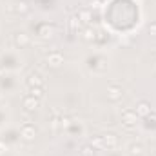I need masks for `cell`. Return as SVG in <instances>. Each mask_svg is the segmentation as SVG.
Listing matches in <instances>:
<instances>
[{"label":"cell","mask_w":156,"mask_h":156,"mask_svg":"<svg viewBox=\"0 0 156 156\" xmlns=\"http://www.w3.org/2000/svg\"><path fill=\"white\" fill-rule=\"evenodd\" d=\"M42 82H40V76H36V74H33V76L29 78V85H40Z\"/></svg>","instance_id":"obj_4"},{"label":"cell","mask_w":156,"mask_h":156,"mask_svg":"<svg viewBox=\"0 0 156 156\" xmlns=\"http://www.w3.org/2000/svg\"><path fill=\"white\" fill-rule=\"evenodd\" d=\"M40 93H42L40 89H31V96H40Z\"/></svg>","instance_id":"obj_7"},{"label":"cell","mask_w":156,"mask_h":156,"mask_svg":"<svg viewBox=\"0 0 156 156\" xmlns=\"http://www.w3.org/2000/svg\"><path fill=\"white\" fill-rule=\"evenodd\" d=\"M138 107H140V109H138V113H140V114H147V113H149V109H147L149 105L145 104V102H142V104H140Z\"/></svg>","instance_id":"obj_5"},{"label":"cell","mask_w":156,"mask_h":156,"mask_svg":"<svg viewBox=\"0 0 156 156\" xmlns=\"http://www.w3.org/2000/svg\"><path fill=\"white\" fill-rule=\"evenodd\" d=\"M22 136H24L25 140H33V138H35V129H33V127L22 129Z\"/></svg>","instance_id":"obj_1"},{"label":"cell","mask_w":156,"mask_h":156,"mask_svg":"<svg viewBox=\"0 0 156 156\" xmlns=\"http://www.w3.org/2000/svg\"><path fill=\"white\" fill-rule=\"evenodd\" d=\"M49 60L53 62L51 65H60V62H62V56H60V55H53V56H51Z\"/></svg>","instance_id":"obj_3"},{"label":"cell","mask_w":156,"mask_h":156,"mask_svg":"<svg viewBox=\"0 0 156 156\" xmlns=\"http://www.w3.org/2000/svg\"><path fill=\"white\" fill-rule=\"evenodd\" d=\"M24 105L27 107V109L33 111V109H36V107H38V102H36V100H33V96H31V98H25V100H24Z\"/></svg>","instance_id":"obj_2"},{"label":"cell","mask_w":156,"mask_h":156,"mask_svg":"<svg viewBox=\"0 0 156 156\" xmlns=\"http://www.w3.org/2000/svg\"><path fill=\"white\" fill-rule=\"evenodd\" d=\"M16 42L24 45V44H27V38H25V36H20V35H18V36H16Z\"/></svg>","instance_id":"obj_6"}]
</instances>
